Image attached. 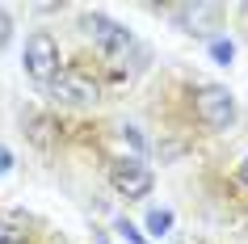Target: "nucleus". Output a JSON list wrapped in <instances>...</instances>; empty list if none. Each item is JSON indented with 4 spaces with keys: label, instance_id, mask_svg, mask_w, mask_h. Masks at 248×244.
<instances>
[{
    "label": "nucleus",
    "instance_id": "1a4fd4ad",
    "mask_svg": "<svg viewBox=\"0 0 248 244\" xmlns=\"http://www.w3.org/2000/svg\"><path fill=\"white\" fill-rule=\"evenodd\" d=\"M118 231H122V240H131V244H147V240H143V231L135 228L131 219H118Z\"/></svg>",
    "mask_w": 248,
    "mask_h": 244
},
{
    "label": "nucleus",
    "instance_id": "f8f14e48",
    "mask_svg": "<svg viewBox=\"0 0 248 244\" xmlns=\"http://www.w3.org/2000/svg\"><path fill=\"white\" fill-rule=\"evenodd\" d=\"M122 139L131 143L135 152H143V139H139V135H135V127H122Z\"/></svg>",
    "mask_w": 248,
    "mask_h": 244
},
{
    "label": "nucleus",
    "instance_id": "ddd939ff",
    "mask_svg": "<svg viewBox=\"0 0 248 244\" xmlns=\"http://www.w3.org/2000/svg\"><path fill=\"white\" fill-rule=\"evenodd\" d=\"M9 168H13V152H9V147H4V143H0V177H4V173H9Z\"/></svg>",
    "mask_w": 248,
    "mask_h": 244
},
{
    "label": "nucleus",
    "instance_id": "39448f33",
    "mask_svg": "<svg viewBox=\"0 0 248 244\" xmlns=\"http://www.w3.org/2000/svg\"><path fill=\"white\" fill-rule=\"evenodd\" d=\"M152 168L139 164V160H118V164H109V185H114L122 198H147L152 194Z\"/></svg>",
    "mask_w": 248,
    "mask_h": 244
},
{
    "label": "nucleus",
    "instance_id": "6e6552de",
    "mask_svg": "<svg viewBox=\"0 0 248 244\" xmlns=\"http://www.w3.org/2000/svg\"><path fill=\"white\" fill-rule=\"evenodd\" d=\"M210 59L227 67V64L235 59V42H227V38H215V42H210Z\"/></svg>",
    "mask_w": 248,
    "mask_h": 244
},
{
    "label": "nucleus",
    "instance_id": "0eeeda50",
    "mask_svg": "<svg viewBox=\"0 0 248 244\" xmlns=\"http://www.w3.org/2000/svg\"><path fill=\"white\" fill-rule=\"evenodd\" d=\"M169 228H172V211L156 206V211L147 215V231H152V236H169Z\"/></svg>",
    "mask_w": 248,
    "mask_h": 244
},
{
    "label": "nucleus",
    "instance_id": "9d476101",
    "mask_svg": "<svg viewBox=\"0 0 248 244\" xmlns=\"http://www.w3.org/2000/svg\"><path fill=\"white\" fill-rule=\"evenodd\" d=\"M9 38H13V17H9V9L0 4V51L9 47Z\"/></svg>",
    "mask_w": 248,
    "mask_h": 244
},
{
    "label": "nucleus",
    "instance_id": "9b49d317",
    "mask_svg": "<svg viewBox=\"0 0 248 244\" xmlns=\"http://www.w3.org/2000/svg\"><path fill=\"white\" fill-rule=\"evenodd\" d=\"M0 244H26V231L9 228V223H0Z\"/></svg>",
    "mask_w": 248,
    "mask_h": 244
},
{
    "label": "nucleus",
    "instance_id": "7ed1b4c3",
    "mask_svg": "<svg viewBox=\"0 0 248 244\" xmlns=\"http://www.w3.org/2000/svg\"><path fill=\"white\" fill-rule=\"evenodd\" d=\"M80 30L97 42V51H101L105 59H122V55L131 51V30L118 26V21H109V17H101V13L80 17Z\"/></svg>",
    "mask_w": 248,
    "mask_h": 244
},
{
    "label": "nucleus",
    "instance_id": "4468645a",
    "mask_svg": "<svg viewBox=\"0 0 248 244\" xmlns=\"http://www.w3.org/2000/svg\"><path fill=\"white\" fill-rule=\"evenodd\" d=\"M240 177H244V185H248V160H244V164H240Z\"/></svg>",
    "mask_w": 248,
    "mask_h": 244
},
{
    "label": "nucleus",
    "instance_id": "f257e3e1",
    "mask_svg": "<svg viewBox=\"0 0 248 244\" xmlns=\"http://www.w3.org/2000/svg\"><path fill=\"white\" fill-rule=\"evenodd\" d=\"M194 110H198V118H202L210 130H227L235 122V97H232V89H223V84H202V89L194 93Z\"/></svg>",
    "mask_w": 248,
    "mask_h": 244
},
{
    "label": "nucleus",
    "instance_id": "20e7f679",
    "mask_svg": "<svg viewBox=\"0 0 248 244\" xmlns=\"http://www.w3.org/2000/svg\"><path fill=\"white\" fill-rule=\"evenodd\" d=\"M51 97L55 101H67V105L97 101V80L84 76L80 67H59V76L51 80Z\"/></svg>",
    "mask_w": 248,
    "mask_h": 244
},
{
    "label": "nucleus",
    "instance_id": "2eb2a0df",
    "mask_svg": "<svg viewBox=\"0 0 248 244\" xmlns=\"http://www.w3.org/2000/svg\"><path fill=\"white\" fill-rule=\"evenodd\" d=\"M93 231H97V228H93ZM97 244H109V240H105V231H97Z\"/></svg>",
    "mask_w": 248,
    "mask_h": 244
},
{
    "label": "nucleus",
    "instance_id": "f03ea898",
    "mask_svg": "<svg viewBox=\"0 0 248 244\" xmlns=\"http://www.w3.org/2000/svg\"><path fill=\"white\" fill-rule=\"evenodd\" d=\"M21 59H26V72L38 80V84H51V80L59 76V42H55L46 30H34L26 38V55H21Z\"/></svg>",
    "mask_w": 248,
    "mask_h": 244
},
{
    "label": "nucleus",
    "instance_id": "423d86ee",
    "mask_svg": "<svg viewBox=\"0 0 248 244\" xmlns=\"http://www.w3.org/2000/svg\"><path fill=\"white\" fill-rule=\"evenodd\" d=\"M51 130H55V122H51L46 114H26V135L38 143V147H51V143H55Z\"/></svg>",
    "mask_w": 248,
    "mask_h": 244
}]
</instances>
